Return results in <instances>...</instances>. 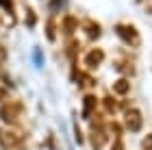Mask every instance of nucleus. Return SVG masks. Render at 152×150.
<instances>
[{
  "label": "nucleus",
  "mask_w": 152,
  "mask_h": 150,
  "mask_svg": "<svg viewBox=\"0 0 152 150\" xmlns=\"http://www.w3.org/2000/svg\"><path fill=\"white\" fill-rule=\"evenodd\" d=\"M24 111V105L18 100H4L2 105H0V120L4 122V124H15L20 120V115Z\"/></svg>",
  "instance_id": "obj_1"
},
{
  "label": "nucleus",
  "mask_w": 152,
  "mask_h": 150,
  "mask_svg": "<svg viewBox=\"0 0 152 150\" xmlns=\"http://www.w3.org/2000/svg\"><path fill=\"white\" fill-rule=\"evenodd\" d=\"M0 148L2 150H24V137L13 128H0Z\"/></svg>",
  "instance_id": "obj_2"
},
{
  "label": "nucleus",
  "mask_w": 152,
  "mask_h": 150,
  "mask_svg": "<svg viewBox=\"0 0 152 150\" xmlns=\"http://www.w3.org/2000/svg\"><path fill=\"white\" fill-rule=\"evenodd\" d=\"M115 33L122 37V42H126L130 46H139V33H137L130 24H117L115 26Z\"/></svg>",
  "instance_id": "obj_3"
},
{
  "label": "nucleus",
  "mask_w": 152,
  "mask_h": 150,
  "mask_svg": "<svg viewBox=\"0 0 152 150\" xmlns=\"http://www.w3.org/2000/svg\"><path fill=\"white\" fill-rule=\"evenodd\" d=\"M141 111L139 109H126V111H124V124H126V128L128 131H139L141 128Z\"/></svg>",
  "instance_id": "obj_4"
},
{
  "label": "nucleus",
  "mask_w": 152,
  "mask_h": 150,
  "mask_svg": "<svg viewBox=\"0 0 152 150\" xmlns=\"http://www.w3.org/2000/svg\"><path fill=\"white\" fill-rule=\"evenodd\" d=\"M102 59H104V50H100V48H94V50H89L87 52V57H85V63L89 70H96L100 63H102Z\"/></svg>",
  "instance_id": "obj_5"
},
{
  "label": "nucleus",
  "mask_w": 152,
  "mask_h": 150,
  "mask_svg": "<svg viewBox=\"0 0 152 150\" xmlns=\"http://www.w3.org/2000/svg\"><path fill=\"white\" fill-rule=\"evenodd\" d=\"M96 105H98L96 96L94 94H87V96L83 98V118H91L94 111H96Z\"/></svg>",
  "instance_id": "obj_6"
},
{
  "label": "nucleus",
  "mask_w": 152,
  "mask_h": 150,
  "mask_svg": "<svg viewBox=\"0 0 152 150\" xmlns=\"http://www.w3.org/2000/svg\"><path fill=\"white\" fill-rule=\"evenodd\" d=\"M61 29H63V33L70 37L72 33L78 29V20H76L74 15H65V18H63V24H61Z\"/></svg>",
  "instance_id": "obj_7"
},
{
  "label": "nucleus",
  "mask_w": 152,
  "mask_h": 150,
  "mask_svg": "<svg viewBox=\"0 0 152 150\" xmlns=\"http://www.w3.org/2000/svg\"><path fill=\"white\" fill-rule=\"evenodd\" d=\"M128 89H130V85H128L126 78H120V80H115V83H113V91L117 94V96H124V94H128Z\"/></svg>",
  "instance_id": "obj_8"
},
{
  "label": "nucleus",
  "mask_w": 152,
  "mask_h": 150,
  "mask_svg": "<svg viewBox=\"0 0 152 150\" xmlns=\"http://www.w3.org/2000/svg\"><path fill=\"white\" fill-rule=\"evenodd\" d=\"M83 29H85L87 37H91V39H96V37L100 35V26L96 24V22H85V26H83Z\"/></svg>",
  "instance_id": "obj_9"
},
{
  "label": "nucleus",
  "mask_w": 152,
  "mask_h": 150,
  "mask_svg": "<svg viewBox=\"0 0 152 150\" xmlns=\"http://www.w3.org/2000/svg\"><path fill=\"white\" fill-rule=\"evenodd\" d=\"M46 37L50 39V42H54V37H57V31H54V22H52V18L48 20V26H46Z\"/></svg>",
  "instance_id": "obj_10"
},
{
  "label": "nucleus",
  "mask_w": 152,
  "mask_h": 150,
  "mask_svg": "<svg viewBox=\"0 0 152 150\" xmlns=\"http://www.w3.org/2000/svg\"><path fill=\"white\" fill-rule=\"evenodd\" d=\"M35 22H37V15L33 13V9H26V24H28V26H35Z\"/></svg>",
  "instance_id": "obj_11"
},
{
  "label": "nucleus",
  "mask_w": 152,
  "mask_h": 150,
  "mask_svg": "<svg viewBox=\"0 0 152 150\" xmlns=\"http://www.w3.org/2000/svg\"><path fill=\"white\" fill-rule=\"evenodd\" d=\"M0 7H2L9 15H13V2H11V0H0Z\"/></svg>",
  "instance_id": "obj_12"
},
{
  "label": "nucleus",
  "mask_w": 152,
  "mask_h": 150,
  "mask_svg": "<svg viewBox=\"0 0 152 150\" xmlns=\"http://www.w3.org/2000/svg\"><path fill=\"white\" fill-rule=\"evenodd\" d=\"M141 146H143V150H152V133H148L146 137H143Z\"/></svg>",
  "instance_id": "obj_13"
},
{
  "label": "nucleus",
  "mask_w": 152,
  "mask_h": 150,
  "mask_svg": "<svg viewBox=\"0 0 152 150\" xmlns=\"http://www.w3.org/2000/svg\"><path fill=\"white\" fill-rule=\"evenodd\" d=\"M111 150H124V144H122V137H115V141H113V148Z\"/></svg>",
  "instance_id": "obj_14"
},
{
  "label": "nucleus",
  "mask_w": 152,
  "mask_h": 150,
  "mask_svg": "<svg viewBox=\"0 0 152 150\" xmlns=\"http://www.w3.org/2000/svg\"><path fill=\"white\" fill-rule=\"evenodd\" d=\"M74 133H76V139H78V144H83V135H80V126L74 124Z\"/></svg>",
  "instance_id": "obj_15"
},
{
  "label": "nucleus",
  "mask_w": 152,
  "mask_h": 150,
  "mask_svg": "<svg viewBox=\"0 0 152 150\" xmlns=\"http://www.w3.org/2000/svg\"><path fill=\"white\" fill-rule=\"evenodd\" d=\"M2 100H7V89H4V87H0V102H2Z\"/></svg>",
  "instance_id": "obj_16"
}]
</instances>
